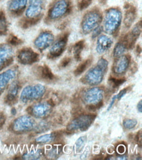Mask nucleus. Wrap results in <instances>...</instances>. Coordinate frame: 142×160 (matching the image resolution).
Returning <instances> with one entry per match:
<instances>
[{"instance_id": "1", "label": "nucleus", "mask_w": 142, "mask_h": 160, "mask_svg": "<svg viewBox=\"0 0 142 160\" xmlns=\"http://www.w3.org/2000/svg\"><path fill=\"white\" fill-rule=\"evenodd\" d=\"M47 2V0H28L22 26L28 27L39 22L43 16Z\"/></svg>"}, {"instance_id": "2", "label": "nucleus", "mask_w": 142, "mask_h": 160, "mask_svg": "<svg viewBox=\"0 0 142 160\" xmlns=\"http://www.w3.org/2000/svg\"><path fill=\"white\" fill-rule=\"evenodd\" d=\"M123 21V12L119 8H111L103 17V30L107 35H117Z\"/></svg>"}, {"instance_id": "3", "label": "nucleus", "mask_w": 142, "mask_h": 160, "mask_svg": "<svg viewBox=\"0 0 142 160\" xmlns=\"http://www.w3.org/2000/svg\"><path fill=\"white\" fill-rule=\"evenodd\" d=\"M109 62L104 58L99 59L98 62L89 69L81 81L89 85H97L103 81L108 70Z\"/></svg>"}, {"instance_id": "4", "label": "nucleus", "mask_w": 142, "mask_h": 160, "mask_svg": "<svg viewBox=\"0 0 142 160\" xmlns=\"http://www.w3.org/2000/svg\"><path fill=\"white\" fill-rule=\"evenodd\" d=\"M72 9L70 0H55L47 12V21L52 22L60 21L68 15Z\"/></svg>"}, {"instance_id": "5", "label": "nucleus", "mask_w": 142, "mask_h": 160, "mask_svg": "<svg viewBox=\"0 0 142 160\" xmlns=\"http://www.w3.org/2000/svg\"><path fill=\"white\" fill-rule=\"evenodd\" d=\"M103 15L100 9L94 8L88 11L83 16L81 23V30L83 34H91L92 31L102 23Z\"/></svg>"}, {"instance_id": "6", "label": "nucleus", "mask_w": 142, "mask_h": 160, "mask_svg": "<svg viewBox=\"0 0 142 160\" xmlns=\"http://www.w3.org/2000/svg\"><path fill=\"white\" fill-rule=\"evenodd\" d=\"M46 92L45 86L42 84H32L26 86L20 95V101L23 103H30L37 101L44 96Z\"/></svg>"}, {"instance_id": "7", "label": "nucleus", "mask_w": 142, "mask_h": 160, "mask_svg": "<svg viewBox=\"0 0 142 160\" xmlns=\"http://www.w3.org/2000/svg\"><path fill=\"white\" fill-rule=\"evenodd\" d=\"M104 91L103 89L95 87L87 90L83 95V99L84 102L88 105V109L94 111L103 104Z\"/></svg>"}, {"instance_id": "8", "label": "nucleus", "mask_w": 142, "mask_h": 160, "mask_svg": "<svg viewBox=\"0 0 142 160\" xmlns=\"http://www.w3.org/2000/svg\"><path fill=\"white\" fill-rule=\"evenodd\" d=\"M36 125L35 119L31 116H21L11 123V128L12 131L17 133H24L33 131Z\"/></svg>"}, {"instance_id": "9", "label": "nucleus", "mask_w": 142, "mask_h": 160, "mask_svg": "<svg viewBox=\"0 0 142 160\" xmlns=\"http://www.w3.org/2000/svg\"><path fill=\"white\" fill-rule=\"evenodd\" d=\"M96 116L94 114H88L80 116L67 125V131L70 132L85 131L89 129L96 119Z\"/></svg>"}, {"instance_id": "10", "label": "nucleus", "mask_w": 142, "mask_h": 160, "mask_svg": "<svg viewBox=\"0 0 142 160\" xmlns=\"http://www.w3.org/2000/svg\"><path fill=\"white\" fill-rule=\"evenodd\" d=\"M53 106V104L50 101L39 102L29 107L28 112L32 117L38 119H43L51 114Z\"/></svg>"}, {"instance_id": "11", "label": "nucleus", "mask_w": 142, "mask_h": 160, "mask_svg": "<svg viewBox=\"0 0 142 160\" xmlns=\"http://www.w3.org/2000/svg\"><path fill=\"white\" fill-rule=\"evenodd\" d=\"M68 33L60 36L57 39L55 40L52 45L50 47L48 57L51 59H55L60 57L65 51L67 41H68Z\"/></svg>"}, {"instance_id": "12", "label": "nucleus", "mask_w": 142, "mask_h": 160, "mask_svg": "<svg viewBox=\"0 0 142 160\" xmlns=\"http://www.w3.org/2000/svg\"><path fill=\"white\" fill-rule=\"evenodd\" d=\"M55 38L51 31H43L36 37L33 41V45L35 48L39 52H43L47 49L50 48Z\"/></svg>"}, {"instance_id": "13", "label": "nucleus", "mask_w": 142, "mask_h": 160, "mask_svg": "<svg viewBox=\"0 0 142 160\" xmlns=\"http://www.w3.org/2000/svg\"><path fill=\"white\" fill-rule=\"evenodd\" d=\"M15 57L12 45L8 43L0 44V72L11 64Z\"/></svg>"}, {"instance_id": "14", "label": "nucleus", "mask_w": 142, "mask_h": 160, "mask_svg": "<svg viewBox=\"0 0 142 160\" xmlns=\"http://www.w3.org/2000/svg\"><path fill=\"white\" fill-rule=\"evenodd\" d=\"M17 58L18 62L21 64L31 65L39 61V55L32 49L24 48L17 52Z\"/></svg>"}, {"instance_id": "15", "label": "nucleus", "mask_w": 142, "mask_h": 160, "mask_svg": "<svg viewBox=\"0 0 142 160\" xmlns=\"http://www.w3.org/2000/svg\"><path fill=\"white\" fill-rule=\"evenodd\" d=\"M130 62L131 57L129 55L125 54L116 58L112 66V71L117 76L125 74L129 68Z\"/></svg>"}, {"instance_id": "16", "label": "nucleus", "mask_w": 142, "mask_h": 160, "mask_svg": "<svg viewBox=\"0 0 142 160\" xmlns=\"http://www.w3.org/2000/svg\"><path fill=\"white\" fill-rule=\"evenodd\" d=\"M28 0H9L7 11L13 17H19L24 12Z\"/></svg>"}, {"instance_id": "17", "label": "nucleus", "mask_w": 142, "mask_h": 160, "mask_svg": "<svg viewBox=\"0 0 142 160\" xmlns=\"http://www.w3.org/2000/svg\"><path fill=\"white\" fill-rule=\"evenodd\" d=\"M18 72V68L17 66H14L0 73V93L17 77Z\"/></svg>"}, {"instance_id": "18", "label": "nucleus", "mask_w": 142, "mask_h": 160, "mask_svg": "<svg viewBox=\"0 0 142 160\" xmlns=\"http://www.w3.org/2000/svg\"><path fill=\"white\" fill-rule=\"evenodd\" d=\"M113 44V39L106 34H101L97 38L96 51L99 55H103L109 51Z\"/></svg>"}, {"instance_id": "19", "label": "nucleus", "mask_w": 142, "mask_h": 160, "mask_svg": "<svg viewBox=\"0 0 142 160\" xmlns=\"http://www.w3.org/2000/svg\"><path fill=\"white\" fill-rule=\"evenodd\" d=\"M141 33V21H140L137 24H135L132 30L130 31L129 33L124 37V39L126 41L128 49H132L134 43H136L137 39L139 38L140 34Z\"/></svg>"}, {"instance_id": "20", "label": "nucleus", "mask_w": 142, "mask_h": 160, "mask_svg": "<svg viewBox=\"0 0 142 160\" xmlns=\"http://www.w3.org/2000/svg\"><path fill=\"white\" fill-rule=\"evenodd\" d=\"M125 13L123 24L126 29H129L137 17V10L133 5H128Z\"/></svg>"}, {"instance_id": "21", "label": "nucleus", "mask_w": 142, "mask_h": 160, "mask_svg": "<svg viewBox=\"0 0 142 160\" xmlns=\"http://www.w3.org/2000/svg\"><path fill=\"white\" fill-rule=\"evenodd\" d=\"M61 136L59 132H52L51 133H47L43 135H41L37 137L35 140V142L39 144H47L52 142H55Z\"/></svg>"}, {"instance_id": "22", "label": "nucleus", "mask_w": 142, "mask_h": 160, "mask_svg": "<svg viewBox=\"0 0 142 160\" xmlns=\"http://www.w3.org/2000/svg\"><path fill=\"white\" fill-rule=\"evenodd\" d=\"M19 84L17 82L11 83L5 97V102L7 104H12L16 101L19 91Z\"/></svg>"}, {"instance_id": "23", "label": "nucleus", "mask_w": 142, "mask_h": 160, "mask_svg": "<svg viewBox=\"0 0 142 160\" xmlns=\"http://www.w3.org/2000/svg\"><path fill=\"white\" fill-rule=\"evenodd\" d=\"M128 49V45L123 38L115 45L113 51V56L115 58H118L122 55L126 54V52Z\"/></svg>"}, {"instance_id": "24", "label": "nucleus", "mask_w": 142, "mask_h": 160, "mask_svg": "<svg viewBox=\"0 0 142 160\" xmlns=\"http://www.w3.org/2000/svg\"><path fill=\"white\" fill-rule=\"evenodd\" d=\"M85 48V41L84 40H80L73 46L72 52L74 58L77 61H81V53H82Z\"/></svg>"}, {"instance_id": "25", "label": "nucleus", "mask_w": 142, "mask_h": 160, "mask_svg": "<svg viewBox=\"0 0 142 160\" xmlns=\"http://www.w3.org/2000/svg\"><path fill=\"white\" fill-rule=\"evenodd\" d=\"M92 62V58H89L88 59L85 60V61H83L81 63H80L77 68L74 71V74L76 76H79L85 72L88 68H89Z\"/></svg>"}, {"instance_id": "26", "label": "nucleus", "mask_w": 142, "mask_h": 160, "mask_svg": "<svg viewBox=\"0 0 142 160\" xmlns=\"http://www.w3.org/2000/svg\"><path fill=\"white\" fill-rule=\"evenodd\" d=\"M44 154V152L42 149L32 150L29 152H26L22 156L24 159H39L42 158Z\"/></svg>"}, {"instance_id": "27", "label": "nucleus", "mask_w": 142, "mask_h": 160, "mask_svg": "<svg viewBox=\"0 0 142 160\" xmlns=\"http://www.w3.org/2000/svg\"><path fill=\"white\" fill-rule=\"evenodd\" d=\"M8 32V22L5 12L0 11V36H5Z\"/></svg>"}, {"instance_id": "28", "label": "nucleus", "mask_w": 142, "mask_h": 160, "mask_svg": "<svg viewBox=\"0 0 142 160\" xmlns=\"http://www.w3.org/2000/svg\"><path fill=\"white\" fill-rule=\"evenodd\" d=\"M62 152V148L60 147V146H53L47 152V156L48 158L51 159H56L58 158L61 153Z\"/></svg>"}, {"instance_id": "29", "label": "nucleus", "mask_w": 142, "mask_h": 160, "mask_svg": "<svg viewBox=\"0 0 142 160\" xmlns=\"http://www.w3.org/2000/svg\"><path fill=\"white\" fill-rule=\"evenodd\" d=\"M40 74L43 78L47 80H52L55 78V76H54L50 68L45 65L40 68Z\"/></svg>"}, {"instance_id": "30", "label": "nucleus", "mask_w": 142, "mask_h": 160, "mask_svg": "<svg viewBox=\"0 0 142 160\" xmlns=\"http://www.w3.org/2000/svg\"><path fill=\"white\" fill-rule=\"evenodd\" d=\"M128 88H125V89H124L123 90H121L120 91H119V92L118 93V94L113 96V97L112 98L109 106H108V107H107V111H109L113 107V106L115 104V101H120V100L126 94V92L128 91Z\"/></svg>"}, {"instance_id": "31", "label": "nucleus", "mask_w": 142, "mask_h": 160, "mask_svg": "<svg viewBox=\"0 0 142 160\" xmlns=\"http://www.w3.org/2000/svg\"><path fill=\"white\" fill-rule=\"evenodd\" d=\"M87 141V137L86 136H83L79 137L76 142L75 144V148L76 152L77 153H81L83 151V148H85L86 142Z\"/></svg>"}, {"instance_id": "32", "label": "nucleus", "mask_w": 142, "mask_h": 160, "mask_svg": "<svg viewBox=\"0 0 142 160\" xmlns=\"http://www.w3.org/2000/svg\"><path fill=\"white\" fill-rule=\"evenodd\" d=\"M50 128V125L48 122H41L38 123H36V127L33 131H35L36 132L41 133V132H43L47 131V130H49Z\"/></svg>"}, {"instance_id": "33", "label": "nucleus", "mask_w": 142, "mask_h": 160, "mask_svg": "<svg viewBox=\"0 0 142 160\" xmlns=\"http://www.w3.org/2000/svg\"><path fill=\"white\" fill-rule=\"evenodd\" d=\"M137 124L138 121L135 119H126L124 120L123 123L124 128L127 130L134 129L137 125Z\"/></svg>"}, {"instance_id": "34", "label": "nucleus", "mask_w": 142, "mask_h": 160, "mask_svg": "<svg viewBox=\"0 0 142 160\" xmlns=\"http://www.w3.org/2000/svg\"><path fill=\"white\" fill-rule=\"evenodd\" d=\"M110 82L114 88H118L122 84H123L126 82L125 78H114L112 77L110 78Z\"/></svg>"}, {"instance_id": "35", "label": "nucleus", "mask_w": 142, "mask_h": 160, "mask_svg": "<svg viewBox=\"0 0 142 160\" xmlns=\"http://www.w3.org/2000/svg\"><path fill=\"white\" fill-rule=\"evenodd\" d=\"M92 3V0H78V8L79 10H84L89 7Z\"/></svg>"}, {"instance_id": "36", "label": "nucleus", "mask_w": 142, "mask_h": 160, "mask_svg": "<svg viewBox=\"0 0 142 160\" xmlns=\"http://www.w3.org/2000/svg\"><path fill=\"white\" fill-rule=\"evenodd\" d=\"M104 32L103 27L101 25H100L98 27H96L95 29H94L91 34H92V39H96L98 37H99L101 34H102V32Z\"/></svg>"}, {"instance_id": "37", "label": "nucleus", "mask_w": 142, "mask_h": 160, "mask_svg": "<svg viewBox=\"0 0 142 160\" xmlns=\"http://www.w3.org/2000/svg\"><path fill=\"white\" fill-rule=\"evenodd\" d=\"M71 62V59L70 57H65L64 58L61 62L59 64V68H64L65 67H67Z\"/></svg>"}, {"instance_id": "38", "label": "nucleus", "mask_w": 142, "mask_h": 160, "mask_svg": "<svg viewBox=\"0 0 142 160\" xmlns=\"http://www.w3.org/2000/svg\"><path fill=\"white\" fill-rule=\"evenodd\" d=\"M9 44H10L11 45H18L22 43L21 40L19 39L18 38H17L16 36H11L9 38Z\"/></svg>"}, {"instance_id": "39", "label": "nucleus", "mask_w": 142, "mask_h": 160, "mask_svg": "<svg viewBox=\"0 0 142 160\" xmlns=\"http://www.w3.org/2000/svg\"><path fill=\"white\" fill-rule=\"evenodd\" d=\"M5 119H6V118H5V115L3 114V113L0 112V128L4 125L5 122Z\"/></svg>"}, {"instance_id": "40", "label": "nucleus", "mask_w": 142, "mask_h": 160, "mask_svg": "<svg viewBox=\"0 0 142 160\" xmlns=\"http://www.w3.org/2000/svg\"><path fill=\"white\" fill-rule=\"evenodd\" d=\"M136 141L138 143L140 142V144L141 145V131L140 132V133L139 132L138 133V135L136 136Z\"/></svg>"}, {"instance_id": "41", "label": "nucleus", "mask_w": 142, "mask_h": 160, "mask_svg": "<svg viewBox=\"0 0 142 160\" xmlns=\"http://www.w3.org/2000/svg\"><path fill=\"white\" fill-rule=\"evenodd\" d=\"M137 109L138 110V112H140V113L142 112V101L140 100V102H138V105H137Z\"/></svg>"}, {"instance_id": "42", "label": "nucleus", "mask_w": 142, "mask_h": 160, "mask_svg": "<svg viewBox=\"0 0 142 160\" xmlns=\"http://www.w3.org/2000/svg\"><path fill=\"white\" fill-rule=\"evenodd\" d=\"M115 158H113V159H127V157L126 156H119L117 157H114Z\"/></svg>"}, {"instance_id": "43", "label": "nucleus", "mask_w": 142, "mask_h": 160, "mask_svg": "<svg viewBox=\"0 0 142 160\" xmlns=\"http://www.w3.org/2000/svg\"><path fill=\"white\" fill-rule=\"evenodd\" d=\"M98 2L101 4V5H105L107 3V0H98Z\"/></svg>"}, {"instance_id": "44", "label": "nucleus", "mask_w": 142, "mask_h": 160, "mask_svg": "<svg viewBox=\"0 0 142 160\" xmlns=\"http://www.w3.org/2000/svg\"><path fill=\"white\" fill-rule=\"evenodd\" d=\"M126 1H128V2H130V1H132V0H126Z\"/></svg>"}, {"instance_id": "45", "label": "nucleus", "mask_w": 142, "mask_h": 160, "mask_svg": "<svg viewBox=\"0 0 142 160\" xmlns=\"http://www.w3.org/2000/svg\"><path fill=\"white\" fill-rule=\"evenodd\" d=\"M0 1H1V0H0Z\"/></svg>"}]
</instances>
